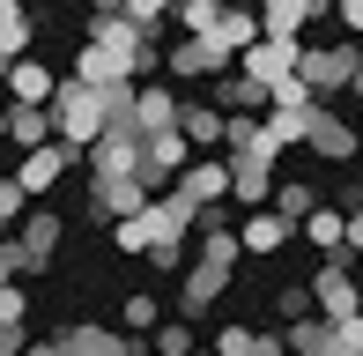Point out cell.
Returning <instances> with one entry per match:
<instances>
[{"label":"cell","mask_w":363,"mask_h":356,"mask_svg":"<svg viewBox=\"0 0 363 356\" xmlns=\"http://www.w3.org/2000/svg\"><path fill=\"white\" fill-rule=\"evenodd\" d=\"M126 356H156V349H148V342H134V334H126Z\"/></svg>","instance_id":"cell-40"},{"label":"cell","mask_w":363,"mask_h":356,"mask_svg":"<svg viewBox=\"0 0 363 356\" xmlns=\"http://www.w3.org/2000/svg\"><path fill=\"white\" fill-rule=\"evenodd\" d=\"M311 208H319V193H311L304 178H274V216H282L289 230H296V223L311 216Z\"/></svg>","instance_id":"cell-24"},{"label":"cell","mask_w":363,"mask_h":356,"mask_svg":"<svg viewBox=\"0 0 363 356\" xmlns=\"http://www.w3.org/2000/svg\"><path fill=\"white\" fill-rule=\"evenodd\" d=\"M67 164H82V156L67 149V141H45V149H30V156H23L15 186H23V193H52L60 178H67Z\"/></svg>","instance_id":"cell-8"},{"label":"cell","mask_w":363,"mask_h":356,"mask_svg":"<svg viewBox=\"0 0 363 356\" xmlns=\"http://www.w3.org/2000/svg\"><path fill=\"white\" fill-rule=\"evenodd\" d=\"M311 104H319V96L304 89V74H289V82H274V89H267V111H311Z\"/></svg>","instance_id":"cell-27"},{"label":"cell","mask_w":363,"mask_h":356,"mask_svg":"<svg viewBox=\"0 0 363 356\" xmlns=\"http://www.w3.org/2000/svg\"><path fill=\"white\" fill-rule=\"evenodd\" d=\"M111 8H119V15H134L141 30H156L163 15H171V0H111Z\"/></svg>","instance_id":"cell-33"},{"label":"cell","mask_w":363,"mask_h":356,"mask_svg":"<svg viewBox=\"0 0 363 356\" xmlns=\"http://www.w3.org/2000/svg\"><path fill=\"white\" fill-rule=\"evenodd\" d=\"M156 327H163L156 297H126V327H119V334H156Z\"/></svg>","instance_id":"cell-29"},{"label":"cell","mask_w":363,"mask_h":356,"mask_svg":"<svg viewBox=\"0 0 363 356\" xmlns=\"http://www.w3.org/2000/svg\"><path fill=\"white\" fill-rule=\"evenodd\" d=\"M296 60H304V45H296V38H259L252 52H245V74H252L259 89H274V82H289V74H296Z\"/></svg>","instance_id":"cell-7"},{"label":"cell","mask_w":363,"mask_h":356,"mask_svg":"<svg viewBox=\"0 0 363 356\" xmlns=\"http://www.w3.org/2000/svg\"><path fill=\"white\" fill-rule=\"evenodd\" d=\"M349 252H363V208H349Z\"/></svg>","instance_id":"cell-37"},{"label":"cell","mask_w":363,"mask_h":356,"mask_svg":"<svg viewBox=\"0 0 363 356\" xmlns=\"http://www.w3.org/2000/svg\"><path fill=\"white\" fill-rule=\"evenodd\" d=\"M289 238H296V230L274 216V208H252V216H245V230H238V245H245V260H267V252H282Z\"/></svg>","instance_id":"cell-14"},{"label":"cell","mask_w":363,"mask_h":356,"mask_svg":"<svg viewBox=\"0 0 363 356\" xmlns=\"http://www.w3.org/2000/svg\"><path fill=\"white\" fill-rule=\"evenodd\" d=\"M23 289H15V274H8V260H0V327H23Z\"/></svg>","instance_id":"cell-30"},{"label":"cell","mask_w":363,"mask_h":356,"mask_svg":"<svg viewBox=\"0 0 363 356\" xmlns=\"http://www.w3.org/2000/svg\"><path fill=\"white\" fill-rule=\"evenodd\" d=\"M311 312H319L326 327H341V319H356V312H363V282H356L349 252H341V260H326L319 274H311Z\"/></svg>","instance_id":"cell-2"},{"label":"cell","mask_w":363,"mask_h":356,"mask_svg":"<svg viewBox=\"0 0 363 356\" xmlns=\"http://www.w3.org/2000/svg\"><path fill=\"white\" fill-rule=\"evenodd\" d=\"M252 349H259V334H252V327H238V319L216 334V356H252Z\"/></svg>","instance_id":"cell-31"},{"label":"cell","mask_w":363,"mask_h":356,"mask_svg":"<svg viewBox=\"0 0 363 356\" xmlns=\"http://www.w3.org/2000/svg\"><path fill=\"white\" fill-rule=\"evenodd\" d=\"M74 82H89V89H126V82H134V67H126V60H111L104 45H82Z\"/></svg>","instance_id":"cell-20"},{"label":"cell","mask_w":363,"mask_h":356,"mask_svg":"<svg viewBox=\"0 0 363 356\" xmlns=\"http://www.w3.org/2000/svg\"><path fill=\"white\" fill-rule=\"evenodd\" d=\"M23 201H30V193L15 186V178H0V230H15V223H23Z\"/></svg>","instance_id":"cell-34"},{"label":"cell","mask_w":363,"mask_h":356,"mask_svg":"<svg viewBox=\"0 0 363 356\" xmlns=\"http://www.w3.org/2000/svg\"><path fill=\"white\" fill-rule=\"evenodd\" d=\"M178 134H186L193 149H223V141H230V111H216V104H178Z\"/></svg>","instance_id":"cell-18"},{"label":"cell","mask_w":363,"mask_h":356,"mask_svg":"<svg viewBox=\"0 0 363 356\" xmlns=\"http://www.w3.org/2000/svg\"><path fill=\"white\" fill-rule=\"evenodd\" d=\"M356 134H363V111H356Z\"/></svg>","instance_id":"cell-45"},{"label":"cell","mask_w":363,"mask_h":356,"mask_svg":"<svg viewBox=\"0 0 363 356\" xmlns=\"http://www.w3.org/2000/svg\"><path fill=\"white\" fill-rule=\"evenodd\" d=\"M334 8H341V23H349L356 38H363V0H334Z\"/></svg>","instance_id":"cell-36"},{"label":"cell","mask_w":363,"mask_h":356,"mask_svg":"<svg viewBox=\"0 0 363 356\" xmlns=\"http://www.w3.org/2000/svg\"><path fill=\"white\" fill-rule=\"evenodd\" d=\"M89 8H111V0H89Z\"/></svg>","instance_id":"cell-44"},{"label":"cell","mask_w":363,"mask_h":356,"mask_svg":"<svg viewBox=\"0 0 363 356\" xmlns=\"http://www.w3.org/2000/svg\"><path fill=\"white\" fill-rule=\"evenodd\" d=\"M216 45H223L230 60H245L259 45V8H238V0H230V8L216 15Z\"/></svg>","instance_id":"cell-19"},{"label":"cell","mask_w":363,"mask_h":356,"mask_svg":"<svg viewBox=\"0 0 363 356\" xmlns=\"http://www.w3.org/2000/svg\"><path fill=\"white\" fill-rule=\"evenodd\" d=\"M252 356H289V349H282V334H259V349H252Z\"/></svg>","instance_id":"cell-38"},{"label":"cell","mask_w":363,"mask_h":356,"mask_svg":"<svg viewBox=\"0 0 363 356\" xmlns=\"http://www.w3.org/2000/svg\"><path fill=\"white\" fill-rule=\"evenodd\" d=\"M0 89H8V104H52L60 74H52V67H38V60H15V67H8V82H0Z\"/></svg>","instance_id":"cell-17"},{"label":"cell","mask_w":363,"mask_h":356,"mask_svg":"<svg viewBox=\"0 0 363 356\" xmlns=\"http://www.w3.org/2000/svg\"><path fill=\"white\" fill-rule=\"evenodd\" d=\"M89 164V156H82ZM89 208L104 223H126L148 208V186H141V164H89Z\"/></svg>","instance_id":"cell-1"},{"label":"cell","mask_w":363,"mask_h":356,"mask_svg":"<svg viewBox=\"0 0 363 356\" xmlns=\"http://www.w3.org/2000/svg\"><path fill=\"white\" fill-rule=\"evenodd\" d=\"M178 193H186L193 208H216L223 193H230V164H223V156H201V164H186V171H178Z\"/></svg>","instance_id":"cell-12"},{"label":"cell","mask_w":363,"mask_h":356,"mask_svg":"<svg viewBox=\"0 0 363 356\" xmlns=\"http://www.w3.org/2000/svg\"><path fill=\"white\" fill-rule=\"evenodd\" d=\"M311 111H319V104H311ZM311 111H267L259 126H267V141H274V149H296V141L311 134Z\"/></svg>","instance_id":"cell-25"},{"label":"cell","mask_w":363,"mask_h":356,"mask_svg":"<svg viewBox=\"0 0 363 356\" xmlns=\"http://www.w3.org/2000/svg\"><path fill=\"white\" fill-rule=\"evenodd\" d=\"M296 74H304V89L326 104L334 89H349V82H356V45H304Z\"/></svg>","instance_id":"cell-4"},{"label":"cell","mask_w":363,"mask_h":356,"mask_svg":"<svg viewBox=\"0 0 363 356\" xmlns=\"http://www.w3.org/2000/svg\"><path fill=\"white\" fill-rule=\"evenodd\" d=\"M216 111H230V119H267V89L245 67H230V74H216Z\"/></svg>","instance_id":"cell-10"},{"label":"cell","mask_w":363,"mask_h":356,"mask_svg":"<svg viewBox=\"0 0 363 356\" xmlns=\"http://www.w3.org/2000/svg\"><path fill=\"white\" fill-rule=\"evenodd\" d=\"M223 289H230V267H208V260H186V297H178V312H186V319H201L208 304L223 297Z\"/></svg>","instance_id":"cell-15"},{"label":"cell","mask_w":363,"mask_h":356,"mask_svg":"<svg viewBox=\"0 0 363 356\" xmlns=\"http://www.w3.org/2000/svg\"><path fill=\"white\" fill-rule=\"evenodd\" d=\"M296 230H304L311 245L326 252V260H341V252H349V216H341V208H311V216L296 223Z\"/></svg>","instance_id":"cell-21"},{"label":"cell","mask_w":363,"mask_h":356,"mask_svg":"<svg viewBox=\"0 0 363 356\" xmlns=\"http://www.w3.org/2000/svg\"><path fill=\"white\" fill-rule=\"evenodd\" d=\"M148 349L156 356H193V319H163V327L148 334Z\"/></svg>","instance_id":"cell-26"},{"label":"cell","mask_w":363,"mask_h":356,"mask_svg":"<svg viewBox=\"0 0 363 356\" xmlns=\"http://www.w3.org/2000/svg\"><path fill=\"white\" fill-rule=\"evenodd\" d=\"M23 52H30V8L23 0H0V60L15 67Z\"/></svg>","instance_id":"cell-23"},{"label":"cell","mask_w":363,"mask_h":356,"mask_svg":"<svg viewBox=\"0 0 363 356\" xmlns=\"http://www.w3.org/2000/svg\"><path fill=\"white\" fill-rule=\"evenodd\" d=\"M326 356H363V312L334 327V342H326Z\"/></svg>","instance_id":"cell-32"},{"label":"cell","mask_w":363,"mask_h":356,"mask_svg":"<svg viewBox=\"0 0 363 356\" xmlns=\"http://www.w3.org/2000/svg\"><path fill=\"white\" fill-rule=\"evenodd\" d=\"M67 356H126V334L119 327H89V319H74V327H60L52 334Z\"/></svg>","instance_id":"cell-16"},{"label":"cell","mask_w":363,"mask_h":356,"mask_svg":"<svg viewBox=\"0 0 363 356\" xmlns=\"http://www.w3.org/2000/svg\"><path fill=\"white\" fill-rule=\"evenodd\" d=\"M8 141L15 149H45L52 141V111L45 104H8Z\"/></svg>","instance_id":"cell-22"},{"label":"cell","mask_w":363,"mask_h":356,"mask_svg":"<svg viewBox=\"0 0 363 356\" xmlns=\"http://www.w3.org/2000/svg\"><path fill=\"white\" fill-rule=\"evenodd\" d=\"M349 96H363V52H356V82H349Z\"/></svg>","instance_id":"cell-41"},{"label":"cell","mask_w":363,"mask_h":356,"mask_svg":"<svg viewBox=\"0 0 363 356\" xmlns=\"http://www.w3.org/2000/svg\"><path fill=\"white\" fill-rule=\"evenodd\" d=\"M356 260H363V252H356Z\"/></svg>","instance_id":"cell-46"},{"label":"cell","mask_w":363,"mask_h":356,"mask_svg":"<svg viewBox=\"0 0 363 356\" xmlns=\"http://www.w3.org/2000/svg\"><path fill=\"white\" fill-rule=\"evenodd\" d=\"M60 238H67V230H60V216H45V208H38V216H23V230H15V252H23V274L52 267Z\"/></svg>","instance_id":"cell-9"},{"label":"cell","mask_w":363,"mask_h":356,"mask_svg":"<svg viewBox=\"0 0 363 356\" xmlns=\"http://www.w3.org/2000/svg\"><path fill=\"white\" fill-rule=\"evenodd\" d=\"M163 67H171L178 82H216V74H230V52L216 38H178L171 52H163Z\"/></svg>","instance_id":"cell-5"},{"label":"cell","mask_w":363,"mask_h":356,"mask_svg":"<svg viewBox=\"0 0 363 356\" xmlns=\"http://www.w3.org/2000/svg\"><path fill=\"white\" fill-rule=\"evenodd\" d=\"M0 356H30V342H23V327H0Z\"/></svg>","instance_id":"cell-35"},{"label":"cell","mask_w":363,"mask_h":356,"mask_svg":"<svg viewBox=\"0 0 363 356\" xmlns=\"http://www.w3.org/2000/svg\"><path fill=\"white\" fill-rule=\"evenodd\" d=\"M0 141H8V104H0Z\"/></svg>","instance_id":"cell-42"},{"label":"cell","mask_w":363,"mask_h":356,"mask_svg":"<svg viewBox=\"0 0 363 356\" xmlns=\"http://www.w3.org/2000/svg\"><path fill=\"white\" fill-rule=\"evenodd\" d=\"M356 141H363V134H356V119H341V111H326V104L311 111V134H304V149H311V156H326V164H349Z\"/></svg>","instance_id":"cell-6"},{"label":"cell","mask_w":363,"mask_h":356,"mask_svg":"<svg viewBox=\"0 0 363 356\" xmlns=\"http://www.w3.org/2000/svg\"><path fill=\"white\" fill-rule=\"evenodd\" d=\"M208 8H230V0H208Z\"/></svg>","instance_id":"cell-43"},{"label":"cell","mask_w":363,"mask_h":356,"mask_svg":"<svg viewBox=\"0 0 363 356\" xmlns=\"http://www.w3.org/2000/svg\"><path fill=\"white\" fill-rule=\"evenodd\" d=\"M126 126H134V141L171 134V126H178V96H171V89H134V111H126Z\"/></svg>","instance_id":"cell-11"},{"label":"cell","mask_w":363,"mask_h":356,"mask_svg":"<svg viewBox=\"0 0 363 356\" xmlns=\"http://www.w3.org/2000/svg\"><path fill=\"white\" fill-rule=\"evenodd\" d=\"M30 356H67V349H60V342H30Z\"/></svg>","instance_id":"cell-39"},{"label":"cell","mask_w":363,"mask_h":356,"mask_svg":"<svg viewBox=\"0 0 363 356\" xmlns=\"http://www.w3.org/2000/svg\"><path fill=\"white\" fill-rule=\"evenodd\" d=\"M319 8H326V0H259V38H296V45H304V23Z\"/></svg>","instance_id":"cell-13"},{"label":"cell","mask_w":363,"mask_h":356,"mask_svg":"<svg viewBox=\"0 0 363 356\" xmlns=\"http://www.w3.org/2000/svg\"><path fill=\"white\" fill-rule=\"evenodd\" d=\"M274 312H282V327L311 319V282H289V289H274Z\"/></svg>","instance_id":"cell-28"},{"label":"cell","mask_w":363,"mask_h":356,"mask_svg":"<svg viewBox=\"0 0 363 356\" xmlns=\"http://www.w3.org/2000/svg\"><path fill=\"white\" fill-rule=\"evenodd\" d=\"M89 45H104L111 60H126V67H156V52H148V30L134 23V15H119V8H96V23H89Z\"/></svg>","instance_id":"cell-3"}]
</instances>
